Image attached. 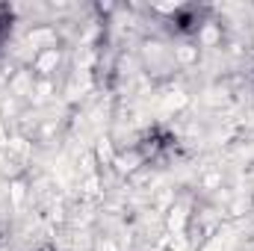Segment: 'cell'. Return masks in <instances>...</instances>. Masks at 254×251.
<instances>
[{
	"mask_svg": "<svg viewBox=\"0 0 254 251\" xmlns=\"http://www.w3.org/2000/svg\"><path fill=\"white\" fill-rule=\"evenodd\" d=\"M33 251H57V249H54V246H48V243H45V246H39V249H33Z\"/></svg>",
	"mask_w": 254,
	"mask_h": 251,
	"instance_id": "7a4b0ae2",
	"label": "cell"
},
{
	"mask_svg": "<svg viewBox=\"0 0 254 251\" xmlns=\"http://www.w3.org/2000/svg\"><path fill=\"white\" fill-rule=\"evenodd\" d=\"M57 68H60V48H48V51H39L33 57V71L42 77H51Z\"/></svg>",
	"mask_w": 254,
	"mask_h": 251,
	"instance_id": "6da1fadb",
	"label": "cell"
}]
</instances>
